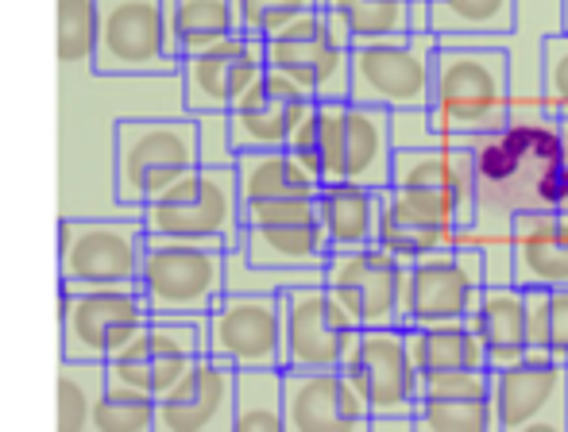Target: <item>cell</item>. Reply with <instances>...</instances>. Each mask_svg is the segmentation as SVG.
<instances>
[{"label":"cell","mask_w":568,"mask_h":432,"mask_svg":"<svg viewBox=\"0 0 568 432\" xmlns=\"http://www.w3.org/2000/svg\"><path fill=\"white\" fill-rule=\"evenodd\" d=\"M135 290L151 317L197 321L225 290V247L202 239L148 236Z\"/></svg>","instance_id":"3957f363"},{"label":"cell","mask_w":568,"mask_h":432,"mask_svg":"<svg viewBox=\"0 0 568 432\" xmlns=\"http://www.w3.org/2000/svg\"><path fill=\"white\" fill-rule=\"evenodd\" d=\"M163 16L179 59L217 47L221 39L240 31V16L232 0H163Z\"/></svg>","instance_id":"d6a6232c"},{"label":"cell","mask_w":568,"mask_h":432,"mask_svg":"<svg viewBox=\"0 0 568 432\" xmlns=\"http://www.w3.org/2000/svg\"><path fill=\"white\" fill-rule=\"evenodd\" d=\"M565 374L568 367L554 356L515 359L507 367H491L495 432H568L565 425Z\"/></svg>","instance_id":"8fae6325"},{"label":"cell","mask_w":568,"mask_h":432,"mask_svg":"<svg viewBox=\"0 0 568 432\" xmlns=\"http://www.w3.org/2000/svg\"><path fill=\"white\" fill-rule=\"evenodd\" d=\"M101 390H105V363H98V359H62L54 425L62 432H90V418Z\"/></svg>","instance_id":"e575fe53"},{"label":"cell","mask_w":568,"mask_h":432,"mask_svg":"<svg viewBox=\"0 0 568 432\" xmlns=\"http://www.w3.org/2000/svg\"><path fill=\"white\" fill-rule=\"evenodd\" d=\"M348 47L414 35V0H317Z\"/></svg>","instance_id":"1f68e13d"},{"label":"cell","mask_w":568,"mask_h":432,"mask_svg":"<svg viewBox=\"0 0 568 432\" xmlns=\"http://www.w3.org/2000/svg\"><path fill=\"white\" fill-rule=\"evenodd\" d=\"M403 282L406 263L383 251L379 244L329 251V259L322 267V286L348 309V317L359 328L398 325Z\"/></svg>","instance_id":"5bb4252c"},{"label":"cell","mask_w":568,"mask_h":432,"mask_svg":"<svg viewBox=\"0 0 568 432\" xmlns=\"http://www.w3.org/2000/svg\"><path fill=\"white\" fill-rule=\"evenodd\" d=\"M565 425H568V374H565Z\"/></svg>","instance_id":"681fc988"},{"label":"cell","mask_w":568,"mask_h":432,"mask_svg":"<svg viewBox=\"0 0 568 432\" xmlns=\"http://www.w3.org/2000/svg\"><path fill=\"white\" fill-rule=\"evenodd\" d=\"M240 16V31L255 39L275 35L283 23H291L294 16L317 8V0H232Z\"/></svg>","instance_id":"ab89813d"},{"label":"cell","mask_w":568,"mask_h":432,"mask_svg":"<svg viewBox=\"0 0 568 432\" xmlns=\"http://www.w3.org/2000/svg\"><path fill=\"white\" fill-rule=\"evenodd\" d=\"M414 432H495L487 398H426L414 402Z\"/></svg>","instance_id":"d590c367"},{"label":"cell","mask_w":568,"mask_h":432,"mask_svg":"<svg viewBox=\"0 0 568 432\" xmlns=\"http://www.w3.org/2000/svg\"><path fill=\"white\" fill-rule=\"evenodd\" d=\"M557 16H561V31H568V0H557Z\"/></svg>","instance_id":"7dc6e473"},{"label":"cell","mask_w":568,"mask_h":432,"mask_svg":"<svg viewBox=\"0 0 568 432\" xmlns=\"http://www.w3.org/2000/svg\"><path fill=\"white\" fill-rule=\"evenodd\" d=\"M437 39L422 35L387 39V43L352 47L348 54V101L375 109H414L429 105Z\"/></svg>","instance_id":"9c48e42d"},{"label":"cell","mask_w":568,"mask_h":432,"mask_svg":"<svg viewBox=\"0 0 568 432\" xmlns=\"http://www.w3.org/2000/svg\"><path fill=\"white\" fill-rule=\"evenodd\" d=\"M437 43H499L515 31V0H426Z\"/></svg>","instance_id":"f546056e"},{"label":"cell","mask_w":568,"mask_h":432,"mask_svg":"<svg viewBox=\"0 0 568 432\" xmlns=\"http://www.w3.org/2000/svg\"><path fill=\"white\" fill-rule=\"evenodd\" d=\"M557 127H561V155H565V166H568V112L557 116Z\"/></svg>","instance_id":"bcb514c9"},{"label":"cell","mask_w":568,"mask_h":432,"mask_svg":"<svg viewBox=\"0 0 568 432\" xmlns=\"http://www.w3.org/2000/svg\"><path fill=\"white\" fill-rule=\"evenodd\" d=\"M283 301V367H341L359 325L322 282L278 294Z\"/></svg>","instance_id":"e0dca14e"},{"label":"cell","mask_w":568,"mask_h":432,"mask_svg":"<svg viewBox=\"0 0 568 432\" xmlns=\"http://www.w3.org/2000/svg\"><path fill=\"white\" fill-rule=\"evenodd\" d=\"M476 336L484 340L487 367H507L530 356L526 336V290L515 282H484L476 306L468 313Z\"/></svg>","instance_id":"484cf974"},{"label":"cell","mask_w":568,"mask_h":432,"mask_svg":"<svg viewBox=\"0 0 568 432\" xmlns=\"http://www.w3.org/2000/svg\"><path fill=\"white\" fill-rule=\"evenodd\" d=\"M387 124H390V147H395V151L442 147V143H464V140H453V135L437 132V124H434V116H429V109H426V105L390 109Z\"/></svg>","instance_id":"b9f144b4"},{"label":"cell","mask_w":568,"mask_h":432,"mask_svg":"<svg viewBox=\"0 0 568 432\" xmlns=\"http://www.w3.org/2000/svg\"><path fill=\"white\" fill-rule=\"evenodd\" d=\"M197 120V158L213 166H229L236 158L229 143V124H225V112H202Z\"/></svg>","instance_id":"ee69618b"},{"label":"cell","mask_w":568,"mask_h":432,"mask_svg":"<svg viewBox=\"0 0 568 432\" xmlns=\"http://www.w3.org/2000/svg\"><path fill=\"white\" fill-rule=\"evenodd\" d=\"M390 112L375 105H344V143H341V182H356L367 189L390 186Z\"/></svg>","instance_id":"d4e9b609"},{"label":"cell","mask_w":568,"mask_h":432,"mask_svg":"<svg viewBox=\"0 0 568 432\" xmlns=\"http://www.w3.org/2000/svg\"><path fill=\"white\" fill-rule=\"evenodd\" d=\"M538 93H541V105L554 112V116H565L568 112V31L541 35Z\"/></svg>","instance_id":"f35d334b"},{"label":"cell","mask_w":568,"mask_h":432,"mask_svg":"<svg viewBox=\"0 0 568 432\" xmlns=\"http://www.w3.org/2000/svg\"><path fill=\"white\" fill-rule=\"evenodd\" d=\"M348 39L322 4L263 39V66L291 78L310 101H348Z\"/></svg>","instance_id":"52a82bcc"},{"label":"cell","mask_w":568,"mask_h":432,"mask_svg":"<svg viewBox=\"0 0 568 432\" xmlns=\"http://www.w3.org/2000/svg\"><path fill=\"white\" fill-rule=\"evenodd\" d=\"M367 418L341 367H283V432H367Z\"/></svg>","instance_id":"d6986e66"},{"label":"cell","mask_w":568,"mask_h":432,"mask_svg":"<svg viewBox=\"0 0 568 432\" xmlns=\"http://www.w3.org/2000/svg\"><path fill=\"white\" fill-rule=\"evenodd\" d=\"M90 66L101 78L179 74L163 0H98V47Z\"/></svg>","instance_id":"8992f818"},{"label":"cell","mask_w":568,"mask_h":432,"mask_svg":"<svg viewBox=\"0 0 568 432\" xmlns=\"http://www.w3.org/2000/svg\"><path fill=\"white\" fill-rule=\"evenodd\" d=\"M98 47V0H59V62L90 66Z\"/></svg>","instance_id":"74e56055"},{"label":"cell","mask_w":568,"mask_h":432,"mask_svg":"<svg viewBox=\"0 0 568 432\" xmlns=\"http://www.w3.org/2000/svg\"><path fill=\"white\" fill-rule=\"evenodd\" d=\"M205 351V317L171 321L148 317L124 343L105 359V379L159 398L179 382V374Z\"/></svg>","instance_id":"30bf717a"},{"label":"cell","mask_w":568,"mask_h":432,"mask_svg":"<svg viewBox=\"0 0 568 432\" xmlns=\"http://www.w3.org/2000/svg\"><path fill=\"white\" fill-rule=\"evenodd\" d=\"M429 116L453 140L503 127L510 112V54L499 43H437Z\"/></svg>","instance_id":"7a4b0ae2"},{"label":"cell","mask_w":568,"mask_h":432,"mask_svg":"<svg viewBox=\"0 0 568 432\" xmlns=\"http://www.w3.org/2000/svg\"><path fill=\"white\" fill-rule=\"evenodd\" d=\"M390 186L426 189V194L449 202L460 224L471 220L476 178H471V158H468V147H464V143L395 151V158H390Z\"/></svg>","instance_id":"603a6c76"},{"label":"cell","mask_w":568,"mask_h":432,"mask_svg":"<svg viewBox=\"0 0 568 432\" xmlns=\"http://www.w3.org/2000/svg\"><path fill=\"white\" fill-rule=\"evenodd\" d=\"M557 213H561V216H565V220H568V189H565V197H561V205H557Z\"/></svg>","instance_id":"c3c4849f"},{"label":"cell","mask_w":568,"mask_h":432,"mask_svg":"<svg viewBox=\"0 0 568 432\" xmlns=\"http://www.w3.org/2000/svg\"><path fill=\"white\" fill-rule=\"evenodd\" d=\"M148 317L151 313L135 286H101V290L59 286L62 359H98V363H105Z\"/></svg>","instance_id":"4fadbf2b"},{"label":"cell","mask_w":568,"mask_h":432,"mask_svg":"<svg viewBox=\"0 0 568 432\" xmlns=\"http://www.w3.org/2000/svg\"><path fill=\"white\" fill-rule=\"evenodd\" d=\"M491 367H442L418 374V394L426 398H487Z\"/></svg>","instance_id":"60d3db41"},{"label":"cell","mask_w":568,"mask_h":432,"mask_svg":"<svg viewBox=\"0 0 568 432\" xmlns=\"http://www.w3.org/2000/svg\"><path fill=\"white\" fill-rule=\"evenodd\" d=\"M406 356L422 371H442V367H487L484 340L476 336L468 317L456 321H429V325H406Z\"/></svg>","instance_id":"4dcf8cb0"},{"label":"cell","mask_w":568,"mask_h":432,"mask_svg":"<svg viewBox=\"0 0 568 432\" xmlns=\"http://www.w3.org/2000/svg\"><path fill=\"white\" fill-rule=\"evenodd\" d=\"M314 205H317V224H322L325 239H329V251L375 244L379 189L356 186V182H322Z\"/></svg>","instance_id":"f1b7e54d"},{"label":"cell","mask_w":568,"mask_h":432,"mask_svg":"<svg viewBox=\"0 0 568 432\" xmlns=\"http://www.w3.org/2000/svg\"><path fill=\"white\" fill-rule=\"evenodd\" d=\"M476 178L471 220L460 224L456 247L484 259V282H510V228L518 213L557 209L568 189L557 116L541 93H510L503 127L464 140Z\"/></svg>","instance_id":"6da1fadb"},{"label":"cell","mask_w":568,"mask_h":432,"mask_svg":"<svg viewBox=\"0 0 568 432\" xmlns=\"http://www.w3.org/2000/svg\"><path fill=\"white\" fill-rule=\"evenodd\" d=\"M205 356L229 367H283V301L278 294L221 290L205 313Z\"/></svg>","instance_id":"7c38bea8"},{"label":"cell","mask_w":568,"mask_h":432,"mask_svg":"<svg viewBox=\"0 0 568 432\" xmlns=\"http://www.w3.org/2000/svg\"><path fill=\"white\" fill-rule=\"evenodd\" d=\"M232 432H283V367H240L232 379Z\"/></svg>","instance_id":"836d02e7"},{"label":"cell","mask_w":568,"mask_h":432,"mask_svg":"<svg viewBox=\"0 0 568 432\" xmlns=\"http://www.w3.org/2000/svg\"><path fill=\"white\" fill-rule=\"evenodd\" d=\"M310 109V101H291L267 90L263 74L232 101L225 112L229 124V143L232 151H267V147H286L291 127L298 124V116Z\"/></svg>","instance_id":"cb8c5ba5"},{"label":"cell","mask_w":568,"mask_h":432,"mask_svg":"<svg viewBox=\"0 0 568 432\" xmlns=\"http://www.w3.org/2000/svg\"><path fill=\"white\" fill-rule=\"evenodd\" d=\"M232 379L236 367L202 351L155 398V432H232Z\"/></svg>","instance_id":"44dd1931"},{"label":"cell","mask_w":568,"mask_h":432,"mask_svg":"<svg viewBox=\"0 0 568 432\" xmlns=\"http://www.w3.org/2000/svg\"><path fill=\"white\" fill-rule=\"evenodd\" d=\"M240 255L255 267L275 270H322L329 259V239L322 224H244L236 239Z\"/></svg>","instance_id":"4316f807"},{"label":"cell","mask_w":568,"mask_h":432,"mask_svg":"<svg viewBox=\"0 0 568 432\" xmlns=\"http://www.w3.org/2000/svg\"><path fill=\"white\" fill-rule=\"evenodd\" d=\"M546 351L568 367V286L549 290V313H546Z\"/></svg>","instance_id":"f6af8a7d"},{"label":"cell","mask_w":568,"mask_h":432,"mask_svg":"<svg viewBox=\"0 0 568 432\" xmlns=\"http://www.w3.org/2000/svg\"><path fill=\"white\" fill-rule=\"evenodd\" d=\"M484 290V259L471 247H445L406 263L398 328L468 317Z\"/></svg>","instance_id":"9a60e30c"},{"label":"cell","mask_w":568,"mask_h":432,"mask_svg":"<svg viewBox=\"0 0 568 432\" xmlns=\"http://www.w3.org/2000/svg\"><path fill=\"white\" fill-rule=\"evenodd\" d=\"M140 224L148 236L202 239V244L236 247L240 239V194L229 166L197 163L179 182L140 205Z\"/></svg>","instance_id":"5b68a950"},{"label":"cell","mask_w":568,"mask_h":432,"mask_svg":"<svg viewBox=\"0 0 568 432\" xmlns=\"http://www.w3.org/2000/svg\"><path fill=\"white\" fill-rule=\"evenodd\" d=\"M341 371L359 390L372 418H410L418 402V367L406 356V336L398 325L359 328Z\"/></svg>","instance_id":"2e32d148"},{"label":"cell","mask_w":568,"mask_h":432,"mask_svg":"<svg viewBox=\"0 0 568 432\" xmlns=\"http://www.w3.org/2000/svg\"><path fill=\"white\" fill-rule=\"evenodd\" d=\"M202 163L197 158V120L186 112L174 116L120 120L113 135V186L120 205H148L171 182Z\"/></svg>","instance_id":"277c9868"},{"label":"cell","mask_w":568,"mask_h":432,"mask_svg":"<svg viewBox=\"0 0 568 432\" xmlns=\"http://www.w3.org/2000/svg\"><path fill=\"white\" fill-rule=\"evenodd\" d=\"M148 244L140 216L132 220H59V286L67 290H101V286H135Z\"/></svg>","instance_id":"ba28073f"},{"label":"cell","mask_w":568,"mask_h":432,"mask_svg":"<svg viewBox=\"0 0 568 432\" xmlns=\"http://www.w3.org/2000/svg\"><path fill=\"white\" fill-rule=\"evenodd\" d=\"M93 432H155V398L105 379L90 418Z\"/></svg>","instance_id":"8d00e7d4"},{"label":"cell","mask_w":568,"mask_h":432,"mask_svg":"<svg viewBox=\"0 0 568 432\" xmlns=\"http://www.w3.org/2000/svg\"><path fill=\"white\" fill-rule=\"evenodd\" d=\"M456 220L453 205L426 189L387 186L379 189V224H375V244L390 251L395 259L414 263L422 255L456 247Z\"/></svg>","instance_id":"ffe728a7"},{"label":"cell","mask_w":568,"mask_h":432,"mask_svg":"<svg viewBox=\"0 0 568 432\" xmlns=\"http://www.w3.org/2000/svg\"><path fill=\"white\" fill-rule=\"evenodd\" d=\"M302 220H317L314 197H275V202L240 205V228L244 224H302Z\"/></svg>","instance_id":"7bdbcfd3"},{"label":"cell","mask_w":568,"mask_h":432,"mask_svg":"<svg viewBox=\"0 0 568 432\" xmlns=\"http://www.w3.org/2000/svg\"><path fill=\"white\" fill-rule=\"evenodd\" d=\"M232 174H236L240 205L275 202V197H317V189H322V178L286 147L236 151Z\"/></svg>","instance_id":"83f0119b"},{"label":"cell","mask_w":568,"mask_h":432,"mask_svg":"<svg viewBox=\"0 0 568 432\" xmlns=\"http://www.w3.org/2000/svg\"><path fill=\"white\" fill-rule=\"evenodd\" d=\"M263 74V39L236 35L221 39L217 47H205L197 54L179 59V97L186 116L202 112H229L232 101Z\"/></svg>","instance_id":"ac0fdd59"},{"label":"cell","mask_w":568,"mask_h":432,"mask_svg":"<svg viewBox=\"0 0 568 432\" xmlns=\"http://www.w3.org/2000/svg\"><path fill=\"white\" fill-rule=\"evenodd\" d=\"M510 282L523 290H561L568 286V220L557 209L515 216Z\"/></svg>","instance_id":"7402d4cb"}]
</instances>
